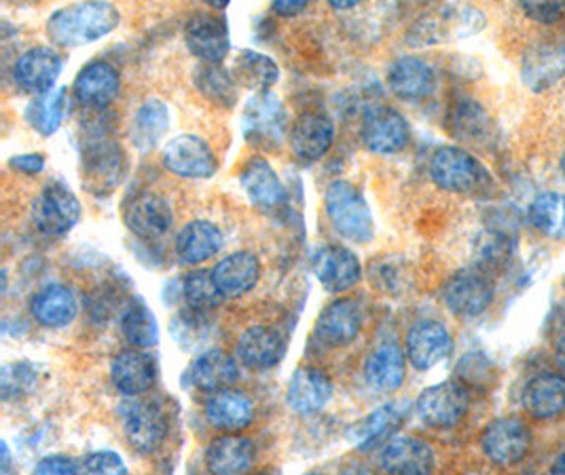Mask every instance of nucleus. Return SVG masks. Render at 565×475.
Returning <instances> with one entry per match:
<instances>
[{
    "label": "nucleus",
    "instance_id": "5",
    "mask_svg": "<svg viewBox=\"0 0 565 475\" xmlns=\"http://www.w3.org/2000/svg\"><path fill=\"white\" fill-rule=\"evenodd\" d=\"M428 174L445 193H475L488 182L483 163L460 147H440L430 156Z\"/></svg>",
    "mask_w": 565,
    "mask_h": 475
},
{
    "label": "nucleus",
    "instance_id": "40",
    "mask_svg": "<svg viewBox=\"0 0 565 475\" xmlns=\"http://www.w3.org/2000/svg\"><path fill=\"white\" fill-rule=\"evenodd\" d=\"M193 83L198 87V91L212 101L214 106H223V108H233L239 98L237 91V80L233 76L232 71L223 68V66H212V64H200L195 68Z\"/></svg>",
    "mask_w": 565,
    "mask_h": 475
},
{
    "label": "nucleus",
    "instance_id": "4",
    "mask_svg": "<svg viewBox=\"0 0 565 475\" xmlns=\"http://www.w3.org/2000/svg\"><path fill=\"white\" fill-rule=\"evenodd\" d=\"M242 136L257 151H276L282 147L288 129L286 108L282 100L274 94L250 96L242 110Z\"/></svg>",
    "mask_w": 565,
    "mask_h": 475
},
{
    "label": "nucleus",
    "instance_id": "29",
    "mask_svg": "<svg viewBox=\"0 0 565 475\" xmlns=\"http://www.w3.org/2000/svg\"><path fill=\"white\" fill-rule=\"evenodd\" d=\"M257 449L248 438L221 435L210 442L206 451L207 472L212 475H244L250 472Z\"/></svg>",
    "mask_w": 565,
    "mask_h": 475
},
{
    "label": "nucleus",
    "instance_id": "57",
    "mask_svg": "<svg viewBox=\"0 0 565 475\" xmlns=\"http://www.w3.org/2000/svg\"><path fill=\"white\" fill-rule=\"evenodd\" d=\"M255 475H269V474H255Z\"/></svg>",
    "mask_w": 565,
    "mask_h": 475
},
{
    "label": "nucleus",
    "instance_id": "54",
    "mask_svg": "<svg viewBox=\"0 0 565 475\" xmlns=\"http://www.w3.org/2000/svg\"><path fill=\"white\" fill-rule=\"evenodd\" d=\"M334 9H354L356 2L354 0H345V2H333Z\"/></svg>",
    "mask_w": 565,
    "mask_h": 475
},
{
    "label": "nucleus",
    "instance_id": "11",
    "mask_svg": "<svg viewBox=\"0 0 565 475\" xmlns=\"http://www.w3.org/2000/svg\"><path fill=\"white\" fill-rule=\"evenodd\" d=\"M532 449V431L516 417L491 421L481 433V451L493 465L513 467Z\"/></svg>",
    "mask_w": 565,
    "mask_h": 475
},
{
    "label": "nucleus",
    "instance_id": "25",
    "mask_svg": "<svg viewBox=\"0 0 565 475\" xmlns=\"http://www.w3.org/2000/svg\"><path fill=\"white\" fill-rule=\"evenodd\" d=\"M286 341L276 327L250 325L237 341V357L250 370H269L280 364Z\"/></svg>",
    "mask_w": 565,
    "mask_h": 475
},
{
    "label": "nucleus",
    "instance_id": "1",
    "mask_svg": "<svg viewBox=\"0 0 565 475\" xmlns=\"http://www.w3.org/2000/svg\"><path fill=\"white\" fill-rule=\"evenodd\" d=\"M121 24V13L110 2H77L57 9L47 20V34L57 47H83L108 36Z\"/></svg>",
    "mask_w": 565,
    "mask_h": 475
},
{
    "label": "nucleus",
    "instance_id": "49",
    "mask_svg": "<svg viewBox=\"0 0 565 475\" xmlns=\"http://www.w3.org/2000/svg\"><path fill=\"white\" fill-rule=\"evenodd\" d=\"M32 475H81L78 474L77 465L73 458L64 456V454H53V456H45L36 463L34 474Z\"/></svg>",
    "mask_w": 565,
    "mask_h": 475
},
{
    "label": "nucleus",
    "instance_id": "23",
    "mask_svg": "<svg viewBox=\"0 0 565 475\" xmlns=\"http://www.w3.org/2000/svg\"><path fill=\"white\" fill-rule=\"evenodd\" d=\"M380 465L387 475H430L435 469V451L428 442L413 435L392 438L382 451Z\"/></svg>",
    "mask_w": 565,
    "mask_h": 475
},
{
    "label": "nucleus",
    "instance_id": "8",
    "mask_svg": "<svg viewBox=\"0 0 565 475\" xmlns=\"http://www.w3.org/2000/svg\"><path fill=\"white\" fill-rule=\"evenodd\" d=\"M470 406L466 387L456 380H445L424 389L415 400V414L433 429H454L462 423Z\"/></svg>",
    "mask_w": 565,
    "mask_h": 475
},
{
    "label": "nucleus",
    "instance_id": "45",
    "mask_svg": "<svg viewBox=\"0 0 565 475\" xmlns=\"http://www.w3.org/2000/svg\"><path fill=\"white\" fill-rule=\"evenodd\" d=\"M0 385H2V400H20L34 389L36 370L28 361L7 364L0 375Z\"/></svg>",
    "mask_w": 565,
    "mask_h": 475
},
{
    "label": "nucleus",
    "instance_id": "7",
    "mask_svg": "<svg viewBox=\"0 0 565 475\" xmlns=\"http://www.w3.org/2000/svg\"><path fill=\"white\" fill-rule=\"evenodd\" d=\"M360 140L366 151L390 156L407 149L412 140V127L403 112L392 106L377 104L366 108L362 115Z\"/></svg>",
    "mask_w": 565,
    "mask_h": 475
},
{
    "label": "nucleus",
    "instance_id": "6",
    "mask_svg": "<svg viewBox=\"0 0 565 475\" xmlns=\"http://www.w3.org/2000/svg\"><path fill=\"white\" fill-rule=\"evenodd\" d=\"M32 225L47 237H66L81 220V201L62 182H50L30 207Z\"/></svg>",
    "mask_w": 565,
    "mask_h": 475
},
{
    "label": "nucleus",
    "instance_id": "33",
    "mask_svg": "<svg viewBox=\"0 0 565 475\" xmlns=\"http://www.w3.org/2000/svg\"><path fill=\"white\" fill-rule=\"evenodd\" d=\"M237 378H239V368L235 359L221 349L204 350L200 357L193 359L189 368L191 385L210 393L230 389Z\"/></svg>",
    "mask_w": 565,
    "mask_h": 475
},
{
    "label": "nucleus",
    "instance_id": "19",
    "mask_svg": "<svg viewBox=\"0 0 565 475\" xmlns=\"http://www.w3.org/2000/svg\"><path fill=\"white\" fill-rule=\"evenodd\" d=\"M454 350L451 332L437 320H419L407 334V359L415 370H433Z\"/></svg>",
    "mask_w": 565,
    "mask_h": 475
},
{
    "label": "nucleus",
    "instance_id": "53",
    "mask_svg": "<svg viewBox=\"0 0 565 475\" xmlns=\"http://www.w3.org/2000/svg\"><path fill=\"white\" fill-rule=\"evenodd\" d=\"M548 475H565V451L553 461Z\"/></svg>",
    "mask_w": 565,
    "mask_h": 475
},
{
    "label": "nucleus",
    "instance_id": "44",
    "mask_svg": "<svg viewBox=\"0 0 565 475\" xmlns=\"http://www.w3.org/2000/svg\"><path fill=\"white\" fill-rule=\"evenodd\" d=\"M182 296L189 304V309L200 311V313H210L216 306H221L223 294L212 277V271H193L184 277L182 281Z\"/></svg>",
    "mask_w": 565,
    "mask_h": 475
},
{
    "label": "nucleus",
    "instance_id": "41",
    "mask_svg": "<svg viewBox=\"0 0 565 475\" xmlns=\"http://www.w3.org/2000/svg\"><path fill=\"white\" fill-rule=\"evenodd\" d=\"M449 131L462 142H481L489 133V115L486 108L475 100H460L454 104L447 117Z\"/></svg>",
    "mask_w": 565,
    "mask_h": 475
},
{
    "label": "nucleus",
    "instance_id": "56",
    "mask_svg": "<svg viewBox=\"0 0 565 475\" xmlns=\"http://www.w3.org/2000/svg\"><path fill=\"white\" fill-rule=\"evenodd\" d=\"M306 475H324V474H306Z\"/></svg>",
    "mask_w": 565,
    "mask_h": 475
},
{
    "label": "nucleus",
    "instance_id": "30",
    "mask_svg": "<svg viewBox=\"0 0 565 475\" xmlns=\"http://www.w3.org/2000/svg\"><path fill=\"white\" fill-rule=\"evenodd\" d=\"M403 417H405L403 401L384 403L377 410L369 412L364 419H360L359 423L350 427L348 442L359 451H373L377 444H382L401 427Z\"/></svg>",
    "mask_w": 565,
    "mask_h": 475
},
{
    "label": "nucleus",
    "instance_id": "46",
    "mask_svg": "<svg viewBox=\"0 0 565 475\" xmlns=\"http://www.w3.org/2000/svg\"><path fill=\"white\" fill-rule=\"evenodd\" d=\"M172 332L182 347H195L207 336L206 313L186 309L172 322Z\"/></svg>",
    "mask_w": 565,
    "mask_h": 475
},
{
    "label": "nucleus",
    "instance_id": "16",
    "mask_svg": "<svg viewBox=\"0 0 565 475\" xmlns=\"http://www.w3.org/2000/svg\"><path fill=\"white\" fill-rule=\"evenodd\" d=\"M288 142L301 161L316 163L333 149L334 121L322 110H306L290 127Z\"/></svg>",
    "mask_w": 565,
    "mask_h": 475
},
{
    "label": "nucleus",
    "instance_id": "52",
    "mask_svg": "<svg viewBox=\"0 0 565 475\" xmlns=\"http://www.w3.org/2000/svg\"><path fill=\"white\" fill-rule=\"evenodd\" d=\"M555 359H557L559 368L565 373V332H562V336L555 343Z\"/></svg>",
    "mask_w": 565,
    "mask_h": 475
},
{
    "label": "nucleus",
    "instance_id": "35",
    "mask_svg": "<svg viewBox=\"0 0 565 475\" xmlns=\"http://www.w3.org/2000/svg\"><path fill=\"white\" fill-rule=\"evenodd\" d=\"M223 248V230L210 220H193L180 228L177 253L184 265H202Z\"/></svg>",
    "mask_w": 565,
    "mask_h": 475
},
{
    "label": "nucleus",
    "instance_id": "38",
    "mask_svg": "<svg viewBox=\"0 0 565 475\" xmlns=\"http://www.w3.org/2000/svg\"><path fill=\"white\" fill-rule=\"evenodd\" d=\"M233 76L237 85L255 91V94H267L280 78L278 64L258 51L244 50L237 53L233 62Z\"/></svg>",
    "mask_w": 565,
    "mask_h": 475
},
{
    "label": "nucleus",
    "instance_id": "15",
    "mask_svg": "<svg viewBox=\"0 0 565 475\" xmlns=\"http://www.w3.org/2000/svg\"><path fill=\"white\" fill-rule=\"evenodd\" d=\"M64 60L57 51L52 47H32L26 50L13 64V78L15 85L32 94V96H45L55 89V83L62 75Z\"/></svg>",
    "mask_w": 565,
    "mask_h": 475
},
{
    "label": "nucleus",
    "instance_id": "18",
    "mask_svg": "<svg viewBox=\"0 0 565 475\" xmlns=\"http://www.w3.org/2000/svg\"><path fill=\"white\" fill-rule=\"evenodd\" d=\"M121 89V75L119 71L104 60H94L81 68L73 94L75 100L87 110H104L108 108Z\"/></svg>",
    "mask_w": 565,
    "mask_h": 475
},
{
    "label": "nucleus",
    "instance_id": "3",
    "mask_svg": "<svg viewBox=\"0 0 565 475\" xmlns=\"http://www.w3.org/2000/svg\"><path fill=\"white\" fill-rule=\"evenodd\" d=\"M128 174V156L119 142L98 136L81 152L83 186L96 195H110Z\"/></svg>",
    "mask_w": 565,
    "mask_h": 475
},
{
    "label": "nucleus",
    "instance_id": "26",
    "mask_svg": "<svg viewBox=\"0 0 565 475\" xmlns=\"http://www.w3.org/2000/svg\"><path fill=\"white\" fill-rule=\"evenodd\" d=\"M239 182H242V188L248 195L250 203L258 209L271 212V209L284 205V201H286V188H284L280 175L271 168L269 161H265L260 156H253L242 168Z\"/></svg>",
    "mask_w": 565,
    "mask_h": 475
},
{
    "label": "nucleus",
    "instance_id": "42",
    "mask_svg": "<svg viewBox=\"0 0 565 475\" xmlns=\"http://www.w3.org/2000/svg\"><path fill=\"white\" fill-rule=\"evenodd\" d=\"M530 223L548 239H565V195L562 193H540L527 209Z\"/></svg>",
    "mask_w": 565,
    "mask_h": 475
},
{
    "label": "nucleus",
    "instance_id": "31",
    "mask_svg": "<svg viewBox=\"0 0 565 475\" xmlns=\"http://www.w3.org/2000/svg\"><path fill=\"white\" fill-rule=\"evenodd\" d=\"M30 311H32V317L45 327H53V330L66 327L77 317V296L68 285L50 283L32 296Z\"/></svg>",
    "mask_w": 565,
    "mask_h": 475
},
{
    "label": "nucleus",
    "instance_id": "13",
    "mask_svg": "<svg viewBox=\"0 0 565 475\" xmlns=\"http://www.w3.org/2000/svg\"><path fill=\"white\" fill-rule=\"evenodd\" d=\"M184 43L202 64L212 66H221L232 50L227 22L210 11L191 15L184 25Z\"/></svg>",
    "mask_w": 565,
    "mask_h": 475
},
{
    "label": "nucleus",
    "instance_id": "24",
    "mask_svg": "<svg viewBox=\"0 0 565 475\" xmlns=\"http://www.w3.org/2000/svg\"><path fill=\"white\" fill-rule=\"evenodd\" d=\"M157 378V364L149 353L129 349L119 353L110 364V380L117 391L128 398L151 391Z\"/></svg>",
    "mask_w": 565,
    "mask_h": 475
},
{
    "label": "nucleus",
    "instance_id": "17",
    "mask_svg": "<svg viewBox=\"0 0 565 475\" xmlns=\"http://www.w3.org/2000/svg\"><path fill=\"white\" fill-rule=\"evenodd\" d=\"M311 267L318 283L331 294L352 290L362 277L359 256L348 250L345 246H337V244L324 246L316 251Z\"/></svg>",
    "mask_w": 565,
    "mask_h": 475
},
{
    "label": "nucleus",
    "instance_id": "36",
    "mask_svg": "<svg viewBox=\"0 0 565 475\" xmlns=\"http://www.w3.org/2000/svg\"><path fill=\"white\" fill-rule=\"evenodd\" d=\"M565 75V47L544 43L527 51L523 60V80L530 89L544 91Z\"/></svg>",
    "mask_w": 565,
    "mask_h": 475
},
{
    "label": "nucleus",
    "instance_id": "10",
    "mask_svg": "<svg viewBox=\"0 0 565 475\" xmlns=\"http://www.w3.org/2000/svg\"><path fill=\"white\" fill-rule=\"evenodd\" d=\"M121 216L129 233L147 241L161 239L174 225V209L170 201L154 191H138L129 195Z\"/></svg>",
    "mask_w": 565,
    "mask_h": 475
},
{
    "label": "nucleus",
    "instance_id": "37",
    "mask_svg": "<svg viewBox=\"0 0 565 475\" xmlns=\"http://www.w3.org/2000/svg\"><path fill=\"white\" fill-rule=\"evenodd\" d=\"M168 129H170L168 104L159 98H147L138 106V110L131 119L129 136L138 151L147 152L161 142V138L168 133Z\"/></svg>",
    "mask_w": 565,
    "mask_h": 475
},
{
    "label": "nucleus",
    "instance_id": "22",
    "mask_svg": "<svg viewBox=\"0 0 565 475\" xmlns=\"http://www.w3.org/2000/svg\"><path fill=\"white\" fill-rule=\"evenodd\" d=\"M333 398V382L313 366H301L288 380L286 389V403L292 412L301 417H311L324 410V406Z\"/></svg>",
    "mask_w": 565,
    "mask_h": 475
},
{
    "label": "nucleus",
    "instance_id": "20",
    "mask_svg": "<svg viewBox=\"0 0 565 475\" xmlns=\"http://www.w3.org/2000/svg\"><path fill=\"white\" fill-rule=\"evenodd\" d=\"M362 309L352 299L331 302L316 322V336L329 349H343L359 338L362 330Z\"/></svg>",
    "mask_w": 565,
    "mask_h": 475
},
{
    "label": "nucleus",
    "instance_id": "32",
    "mask_svg": "<svg viewBox=\"0 0 565 475\" xmlns=\"http://www.w3.org/2000/svg\"><path fill=\"white\" fill-rule=\"evenodd\" d=\"M523 406L530 417L546 421L565 412V376L557 373L536 375L523 391Z\"/></svg>",
    "mask_w": 565,
    "mask_h": 475
},
{
    "label": "nucleus",
    "instance_id": "48",
    "mask_svg": "<svg viewBox=\"0 0 565 475\" xmlns=\"http://www.w3.org/2000/svg\"><path fill=\"white\" fill-rule=\"evenodd\" d=\"M523 13L539 22V24H555L557 20H562L564 15L565 7L562 2H523Z\"/></svg>",
    "mask_w": 565,
    "mask_h": 475
},
{
    "label": "nucleus",
    "instance_id": "28",
    "mask_svg": "<svg viewBox=\"0 0 565 475\" xmlns=\"http://www.w3.org/2000/svg\"><path fill=\"white\" fill-rule=\"evenodd\" d=\"M260 271V260L253 251H235L212 269V277L225 299H239L257 285Z\"/></svg>",
    "mask_w": 565,
    "mask_h": 475
},
{
    "label": "nucleus",
    "instance_id": "34",
    "mask_svg": "<svg viewBox=\"0 0 565 475\" xmlns=\"http://www.w3.org/2000/svg\"><path fill=\"white\" fill-rule=\"evenodd\" d=\"M255 406L250 398L237 389H225L218 393H212L206 401V419L210 425L237 433L244 431L253 423Z\"/></svg>",
    "mask_w": 565,
    "mask_h": 475
},
{
    "label": "nucleus",
    "instance_id": "21",
    "mask_svg": "<svg viewBox=\"0 0 565 475\" xmlns=\"http://www.w3.org/2000/svg\"><path fill=\"white\" fill-rule=\"evenodd\" d=\"M387 85L401 100H426L437 91V73L426 60L403 55L390 64Z\"/></svg>",
    "mask_w": 565,
    "mask_h": 475
},
{
    "label": "nucleus",
    "instance_id": "55",
    "mask_svg": "<svg viewBox=\"0 0 565 475\" xmlns=\"http://www.w3.org/2000/svg\"><path fill=\"white\" fill-rule=\"evenodd\" d=\"M559 165H562V172H564L565 175V151L564 154H562V163H559Z\"/></svg>",
    "mask_w": 565,
    "mask_h": 475
},
{
    "label": "nucleus",
    "instance_id": "9",
    "mask_svg": "<svg viewBox=\"0 0 565 475\" xmlns=\"http://www.w3.org/2000/svg\"><path fill=\"white\" fill-rule=\"evenodd\" d=\"M161 163L170 174L184 180H206L216 174L218 159L202 136L182 133L172 138L161 152Z\"/></svg>",
    "mask_w": 565,
    "mask_h": 475
},
{
    "label": "nucleus",
    "instance_id": "43",
    "mask_svg": "<svg viewBox=\"0 0 565 475\" xmlns=\"http://www.w3.org/2000/svg\"><path fill=\"white\" fill-rule=\"evenodd\" d=\"M121 332L136 349H151L159 343V325L142 302H134L121 315Z\"/></svg>",
    "mask_w": 565,
    "mask_h": 475
},
{
    "label": "nucleus",
    "instance_id": "2",
    "mask_svg": "<svg viewBox=\"0 0 565 475\" xmlns=\"http://www.w3.org/2000/svg\"><path fill=\"white\" fill-rule=\"evenodd\" d=\"M324 209L334 230L354 244H369L375 235V218L369 201L350 180H333L324 193Z\"/></svg>",
    "mask_w": 565,
    "mask_h": 475
},
{
    "label": "nucleus",
    "instance_id": "27",
    "mask_svg": "<svg viewBox=\"0 0 565 475\" xmlns=\"http://www.w3.org/2000/svg\"><path fill=\"white\" fill-rule=\"evenodd\" d=\"M407 376V353L396 343H384L364 361V378L377 393H394L403 387Z\"/></svg>",
    "mask_w": 565,
    "mask_h": 475
},
{
    "label": "nucleus",
    "instance_id": "12",
    "mask_svg": "<svg viewBox=\"0 0 565 475\" xmlns=\"http://www.w3.org/2000/svg\"><path fill=\"white\" fill-rule=\"evenodd\" d=\"M168 417L159 403L134 400L124 406V433L129 446L140 454H153L168 438Z\"/></svg>",
    "mask_w": 565,
    "mask_h": 475
},
{
    "label": "nucleus",
    "instance_id": "51",
    "mask_svg": "<svg viewBox=\"0 0 565 475\" xmlns=\"http://www.w3.org/2000/svg\"><path fill=\"white\" fill-rule=\"evenodd\" d=\"M271 9L282 18H295L308 9V2L306 0H276L271 4Z\"/></svg>",
    "mask_w": 565,
    "mask_h": 475
},
{
    "label": "nucleus",
    "instance_id": "50",
    "mask_svg": "<svg viewBox=\"0 0 565 475\" xmlns=\"http://www.w3.org/2000/svg\"><path fill=\"white\" fill-rule=\"evenodd\" d=\"M45 156L41 152H24L9 159V168L24 175H39L45 170Z\"/></svg>",
    "mask_w": 565,
    "mask_h": 475
},
{
    "label": "nucleus",
    "instance_id": "47",
    "mask_svg": "<svg viewBox=\"0 0 565 475\" xmlns=\"http://www.w3.org/2000/svg\"><path fill=\"white\" fill-rule=\"evenodd\" d=\"M81 475H128V467L117 452H94L85 458Z\"/></svg>",
    "mask_w": 565,
    "mask_h": 475
},
{
    "label": "nucleus",
    "instance_id": "14",
    "mask_svg": "<svg viewBox=\"0 0 565 475\" xmlns=\"http://www.w3.org/2000/svg\"><path fill=\"white\" fill-rule=\"evenodd\" d=\"M443 301L458 317H479L493 302V285L488 277L475 269H463L449 277L443 285Z\"/></svg>",
    "mask_w": 565,
    "mask_h": 475
},
{
    "label": "nucleus",
    "instance_id": "39",
    "mask_svg": "<svg viewBox=\"0 0 565 475\" xmlns=\"http://www.w3.org/2000/svg\"><path fill=\"white\" fill-rule=\"evenodd\" d=\"M68 110V89L55 87L50 94L39 96L26 106L28 126L32 127L39 136L52 138L53 133L62 127V121Z\"/></svg>",
    "mask_w": 565,
    "mask_h": 475
}]
</instances>
